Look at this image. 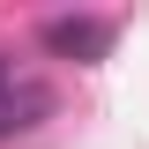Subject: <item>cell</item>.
<instances>
[{
	"instance_id": "7a4b0ae2",
	"label": "cell",
	"mask_w": 149,
	"mask_h": 149,
	"mask_svg": "<svg viewBox=\"0 0 149 149\" xmlns=\"http://www.w3.org/2000/svg\"><path fill=\"white\" fill-rule=\"evenodd\" d=\"M37 112H45V90H37V82H8V90H0V134L30 127Z\"/></svg>"
},
{
	"instance_id": "6da1fadb",
	"label": "cell",
	"mask_w": 149,
	"mask_h": 149,
	"mask_svg": "<svg viewBox=\"0 0 149 149\" xmlns=\"http://www.w3.org/2000/svg\"><path fill=\"white\" fill-rule=\"evenodd\" d=\"M45 45L60 60H104L112 52V22H97V15H52L45 22Z\"/></svg>"
},
{
	"instance_id": "3957f363",
	"label": "cell",
	"mask_w": 149,
	"mask_h": 149,
	"mask_svg": "<svg viewBox=\"0 0 149 149\" xmlns=\"http://www.w3.org/2000/svg\"><path fill=\"white\" fill-rule=\"evenodd\" d=\"M8 82H15V74H8V67H0V90H8Z\"/></svg>"
}]
</instances>
